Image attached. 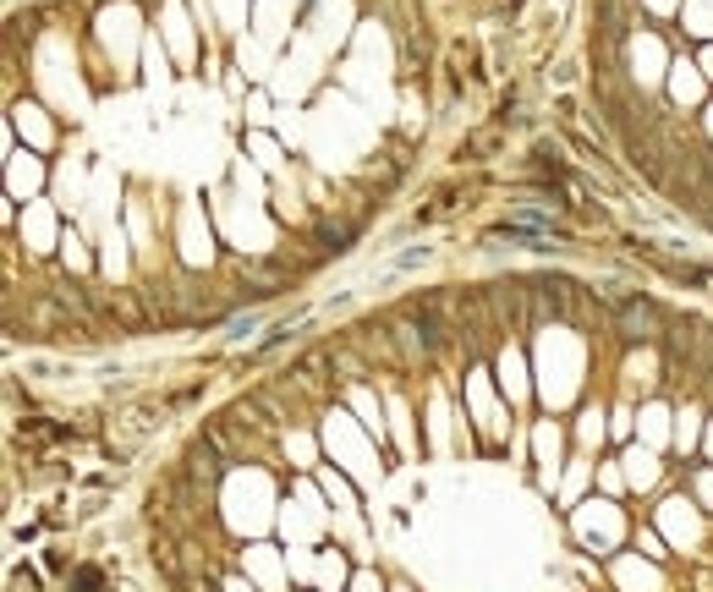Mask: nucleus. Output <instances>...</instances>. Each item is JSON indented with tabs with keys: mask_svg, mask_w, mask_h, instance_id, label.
<instances>
[{
	"mask_svg": "<svg viewBox=\"0 0 713 592\" xmlns=\"http://www.w3.org/2000/svg\"><path fill=\"white\" fill-rule=\"evenodd\" d=\"M702 176H708V182H713V160H702Z\"/></svg>",
	"mask_w": 713,
	"mask_h": 592,
	"instance_id": "nucleus-7",
	"label": "nucleus"
},
{
	"mask_svg": "<svg viewBox=\"0 0 713 592\" xmlns=\"http://www.w3.org/2000/svg\"><path fill=\"white\" fill-rule=\"evenodd\" d=\"M192 472H198V477H209V483L225 472V466H220V444H214V439H198V444H192Z\"/></svg>",
	"mask_w": 713,
	"mask_h": 592,
	"instance_id": "nucleus-5",
	"label": "nucleus"
},
{
	"mask_svg": "<svg viewBox=\"0 0 713 592\" xmlns=\"http://www.w3.org/2000/svg\"><path fill=\"white\" fill-rule=\"evenodd\" d=\"M647 258H653L664 275L686 280V286H708V280H713V269H708V264H680V258H664V253H647Z\"/></svg>",
	"mask_w": 713,
	"mask_h": 592,
	"instance_id": "nucleus-3",
	"label": "nucleus"
},
{
	"mask_svg": "<svg viewBox=\"0 0 713 592\" xmlns=\"http://www.w3.org/2000/svg\"><path fill=\"white\" fill-rule=\"evenodd\" d=\"M615 324H620V340H653L658 335V307L647 297H620Z\"/></svg>",
	"mask_w": 713,
	"mask_h": 592,
	"instance_id": "nucleus-1",
	"label": "nucleus"
},
{
	"mask_svg": "<svg viewBox=\"0 0 713 592\" xmlns=\"http://www.w3.org/2000/svg\"><path fill=\"white\" fill-rule=\"evenodd\" d=\"M313 242H318V253H346L356 242V225H318Z\"/></svg>",
	"mask_w": 713,
	"mask_h": 592,
	"instance_id": "nucleus-4",
	"label": "nucleus"
},
{
	"mask_svg": "<svg viewBox=\"0 0 713 592\" xmlns=\"http://www.w3.org/2000/svg\"><path fill=\"white\" fill-rule=\"evenodd\" d=\"M242 275H247L253 297H274V291H285V286H291V264H247Z\"/></svg>",
	"mask_w": 713,
	"mask_h": 592,
	"instance_id": "nucleus-2",
	"label": "nucleus"
},
{
	"mask_svg": "<svg viewBox=\"0 0 713 592\" xmlns=\"http://www.w3.org/2000/svg\"><path fill=\"white\" fill-rule=\"evenodd\" d=\"M72 592H100L105 587V570H94V565H83V570H72V581H67Z\"/></svg>",
	"mask_w": 713,
	"mask_h": 592,
	"instance_id": "nucleus-6",
	"label": "nucleus"
}]
</instances>
